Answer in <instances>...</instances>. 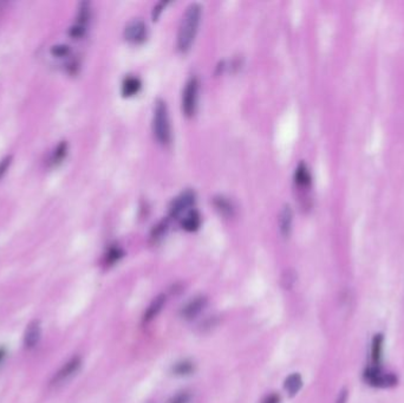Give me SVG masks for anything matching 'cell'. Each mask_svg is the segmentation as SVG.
Listing matches in <instances>:
<instances>
[{
  "label": "cell",
  "instance_id": "cell-1",
  "mask_svg": "<svg viewBox=\"0 0 404 403\" xmlns=\"http://www.w3.org/2000/svg\"><path fill=\"white\" fill-rule=\"evenodd\" d=\"M202 9L197 3H193L187 7L179 27L177 33V49L181 52H186L191 49L199 30Z\"/></svg>",
  "mask_w": 404,
  "mask_h": 403
},
{
  "label": "cell",
  "instance_id": "cell-2",
  "mask_svg": "<svg viewBox=\"0 0 404 403\" xmlns=\"http://www.w3.org/2000/svg\"><path fill=\"white\" fill-rule=\"evenodd\" d=\"M153 132L161 144L167 145L172 141V127H170L168 108L166 102L161 98L156 100L154 105Z\"/></svg>",
  "mask_w": 404,
  "mask_h": 403
},
{
  "label": "cell",
  "instance_id": "cell-3",
  "mask_svg": "<svg viewBox=\"0 0 404 403\" xmlns=\"http://www.w3.org/2000/svg\"><path fill=\"white\" fill-rule=\"evenodd\" d=\"M199 88L200 83L197 77H191L186 83L183 93H182V112L185 113L186 116L191 117L195 113Z\"/></svg>",
  "mask_w": 404,
  "mask_h": 403
},
{
  "label": "cell",
  "instance_id": "cell-4",
  "mask_svg": "<svg viewBox=\"0 0 404 403\" xmlns=\"http://www.w3.org/2000/svg\"><path fill=\"white\" fill-rule=\"evenodd\" d=\"M195 192L187 189V191L182 192L179 196H176L175 199L172 201L169 207V215L174 219H179L180 216L183 214H187L189 212L188 209L191 208L194 204H195Z\"/></svg>",
  "mask_w": 404,
  "mask_h": 403
},
{
  "label": "cell",
  "instance_id": "cell-5",
  "mask_svg": "<svg viewBox=\"0 0 404 403\" xmlns=\"http://www.w3.org/2000/svg\"><path fill=\"white\" fill-rule=\"evenodd\" d=\"M81 365H82L81 357L75 356L69 359V361H67L65 364L58 370V373L54 375L51 384L59 386V384H63V383H65L67 380H70L71 377L76 375L77 371L81 369Z\"/></svg>",
  "mask_w": 404,
  "mask_h": 403
},
{
  "label": "cell",
  "instance_id": "cell-6",
  "mask_svg": "<svg viewBox=\"0 0 404 403\" xmlns=\"http://www.w3.org/2000/svg\"><path fill=\"white\" fill-rule=\"evenodd\" d=\"M364 377L371 386L375 387H391L395 386L397 382V378L393 374L383 373L381 369L376 368V367L368 369L364 374Z\"/></svg>",
  "mask_w": 404,
  "mask_h": 403
},
{
  "label": "cell",
  "instance_id": "cell-7",
  "mask_svg": "<svg viewBox=\"0 0 404 403\" xmlns=\"http://www.w3.org/2000/svg\"><path fill=\"white\" fill-rule=\"evenodd\" d=\"M146 25L142 19H134L129 22L124 29V37L132 43H141L145 39Z\"/></svg>",
  "mask_w": 404,
  "mask_h": 403
},
{
  "label": "cell",
  "instance_id": "cell-8",
  "mask_svg": "<svg viewBox=\"0 0 404 403\" xmlns=\"http://www.w3.org/2000/svg\"><path fill=\"white\" fill-rule=\"evenodd\" d=\"M42 338V324L41 321L34 319L30 322L24 333V346L27 350H32L38 345Z\"/></svg>",
  "mask_w": 404,
  "mask_h": 403
},
{
  "label": "cell",
  "instance_id": "cell-9",
  "mask_svg": "<svg viewBox=\"0 0 404 403\" xmlns=\"http://www.w3.org/2000/svg\"><path fill=\"white\" fill-rule=\"evenodd\" d=\"M292 223H293V211L290 205H285L281 208L279 214V230L280 234L284 238H288L292 231Z\"/></svg>",
  "mask_w": 404,
  "mask_h": 403
},
{
  "label": "cell",
  "instance_id": "cell-10",
  "mask_svg": "<svg viewBox=\"0 0 404 403\" xmlns=\"http://www.w3.org/2000/svg\"><path fill=\"white\" fill-rule=\"evenodd\" d=\"M207 305V298L206 297H196L195 299H193L189 302L187 305L183 307L182 310V316L186 319H193L195 318L200 312L205 309V306Z\"/></svg>",
  "mask_w": 404,
  "mask_h": 403
},
{
  "label": "cell",
  "instance_id": "cell-11",
  "mask_svg": "<svg viewBox=\"0 0 404 403\" xmlns=\"http://www.w3.org/2000/svg\"><path fill=\"white\" fill-rule=\"evenodd\" d=\"M295 182L299 189H307L311 186V174L304 162H300L296 168Z\"/></svg>",
  "mask_w": 404,
  "mask_h": 403
},
{
  "label": "cell",
  "instance_id": "cell-12",
  "mask_svg": "<svg viewBox=\"0 0 404 403\" xmlns=\"http://www.w3.org/2000/svg\"><path fill=\"white\" fill-rule=\"evenodd\" d=\"M182 228H185L188 232H194L200 227L201 225V215L196 209H191L187 214H185L181 221Z\"/></svg>",
  "mask_w": 404,
  "mask_h": 403
},
{
  "label": "cell",
  "instance_id": "cell-13",
  "mask_svg": "<svg viewBox=\"0 0 404 403\" xmlns=\"http://www.w3.org/2000/svg\"><path fill=\"white\" fill-rule=\"evenodd\" d=\"M142 86V83L140 81V78L136 76H128L124 78L123 83H122V94L123 96L129 97L136 95L140 91Z\"/></svg>",
  "mask_w": 404,
  "mask_h": 403
},
{
  "label": "cell",
  "instance_id": "cell-14",
  "mask_svg": "<svg viewBox=\"0 0 404 403\" xmlns=\"http://www.w3.org/2000/svg\"><path fill=\"white\" fill-rule=\"evenodd\" d=\"M164 303H166V296L164 295H160L158 297L154 299L153 303L150 304L149 307L145 311V314L143 316V322L149 323L150 321H153V319L158 315V312L162 310V307L164 306Z\"/></svg>",
  "mask_w": 404,
  "mask_h": 403
},
{
  "label": "cell",
  "instance_id": "cell-15",
  "mask_svg": "<svg viewBox=\"0 0 404 403\" xmlns=\"http://www.w3.org/2000/svg\"><path fill=\"white\" fill-rule=\"evenodd\" d=\"M303 387V378L299 374H292L286 378L285 381V389L288 393L290 396H295V395L302 389Z\"/></svg>",
  "mask_w": 404,
  "mask_h": 403
},
{
  "label": "cell",
  "instance_id": "cell-16",
  "mask_svg": "<svg viewBox=\"0 0 404 403\" xmlns=\"http://www.w3.org/2000/svg\"><path fill=\"white\" fill-rule=\"evenodd\" d=\"M214 206L216 207L217 211H219L221 214L225 216H232L233 215V208L232 204L229 203V200L226 199L224 196H216L214 197Z\"/></svg>",
  "mask_w": 404,
  "mask_h": 403
},
{
  "label": "cell",
  "instance_id": "cell-17",
  "mask_svg": "<svg viewBox=\"0 0 404 403\" xmlns=\"http://www.w3.org/2000/svg\"><path fill=\"white\" fill-rule=\"evenodd\" d=\"M90 4L89 3H82L81 6H79L78 14H77V22L75 25H77L79 27H83V29H86V24H88L90 19Z\"/></svg>",
  "mask_w": 404,
  "mask_h": 403
},
{
  "label": "cell",
  "instance_id": "cell-18",
  "mask_svg": "<svg viewBox=\"0 0 404 403\" xmlns=\"http://www.w3.org/2000/svg\"><path fill=\"white\" fill-rule=\"evenodd\" d=\"M382 349H383V336L376 335L374 339H372V346H371V356H372V361L375 363H378L379 359H381Z\"/></svg>",
  "mask_w": 404,
  "mask_h": 403
},
{
  "label": "cell",
  "instance_id": "cell-19",
  "mask_svg": "<svg viewBox=\"0 0 404 403\" xmlns=\"http://www.w3.org/2000/svg\"><path fill=\"white\" fill-rule=\"evenodd\" d=\"M174 374L177 375V376H186V375L192 374L194 371V364L189 361H183L177 363V364L173 368Z\"/></svg>",
  "mask_w": 404,
  "mask_h": 403
},
{
  "label": "cell",
  "instance_id": "cell-20",
  "mask_svg": "<svg viewBox=\"0 0 404 403\" xmlns=\"http://www.w3.org/2000/svg\"><path fill=\"white\" fill-rule=\"evenodd\" d=\"M297 282V273L293 270H286L281 276V285L285 290H291Z\"/></svg>",
  "mask_w": 404,
  "mask_h": 403
},
{
  "label": "cell",
  "instance_id": "cell-21",
  "mask_svg": "<svg viewBox=\"0 0 404 403\" xmlns=\"http://www.w3.org/2000/svg\"><path fill=\"white\" fill-rule=\"evenodd\" d=\"M122 257H123V251H122L120 247L114 246L112 248H109V251L106 252L105 263L108 264V265H113V264L117 263Z\"/></svg>",
  "mask_w": 404,
  "mask_h": 403
},
{
  "label": "cell",
  "instance_id": "cell-22",
  "mask_svg": "<svg viewBox=\"0 0 404 403\" xmlns=\"http://www.w3.org/2000/svg\"><path fill=\"white\" fill-rule=\"evenodd\" d=\"M66 150H67V144L65 142H62L61 144H58V147L54 149V153L52 156V161L54 163H58V162H61L63 159H64L66 155Z\"/></svg>",
  "mask_w": 404,
  "mask_h": 403
},
{
  "label": "cell",
  "instance_id": "cell-23",
  "mask_svg": "<svg viewBox=\"0 0 404 403\" xmlns=\"http://www.w3.org/2000/svg\"><path fill=\"white\" fill-rule=\"evenodd\" d=\"M69 52H70V47L64 44L54 45L51 47V53H52V56L54 57H65L69 54Z\"/></svg>",
  "mask_w": 404,
  "mask_h": 403
},
{
  "label": "cell",
  "instance_id": "cell-24",
  "mask_svg": "<svg viewBox=\"0 0 404 403\" xmlns=\"http://www.w3.org/2000/svg\"><path fill=\"white\" fill-rule=\"evenodd\" d=\"M11 162H12V156L11 155L4 157V159L0 161V179H2V177L5 175V173L7 172V169H9V167H10Z\"/></svg>",
  "mask_w": 404,
  "mask_h": 403
},
{
  "label": "cell",
  "instance_id": "cell-25",
  "mask_svg": "<svg viewBox=\"0 0 404 403\" xmlns=\"http://www.w3.org/2000/svg\"><path fill=\"white\" fill-rule=\"evenodd\" d=\"M189 402V394L187 393H180L174 396L169 403H188Z\"/></svg>",
  "mask_w": 404,
  "mask_h": 403
},
{
  "label": "cell",
  "instance_id": "cell-26",
  "mask_svg": "<svg viewBox=\"0 0 404 403\" xmlns=\"http://www.w3.org/2000/svg\"><path fill=\"white\" fill-rule=\"evenodd\" d=\"M279 401H280V397L278 396V395L272 394V395H269L268 397L265 398V401L263 403H279Z\"/></svg>",
  "mask_w": 404,
  "mask_h": 403
},
{
  "label": "cell",
  "instance_id": "cell-27",
  "mask_svg": "<svg viewBox=\"0 0 404 403\" xmlns=\"http://www.w3.org/2000/svg\"><path fill=\"white\" fill-rule=\"evenodd\" d=\"M166 4H167V3L161 2V3L158 4V5L155 7V9H154V21H155V19L158 17V14H160V12L162 11V9H163V6L166 5Z\"/></svg>",
  "mask_w": 404,
  "mask_h": 403
},
{
  "label": "cell",
  "instance_id": "cell-28",
  "mask_svg": "<svg viewBox=\"0 0 404 403\" xmlns=\"http://www.w3.org/2000/svg\"><path fill=\"white\" fill-rule=\"evenodd\" d=\"M346 398H347L346 390H343V392L340 393V395H339L338 401H337V403H346Z\"/></svg>",
  "mask_w": 404,
  "mask_h": 403
},
{
  "label": "cell",
  "instance_id": "cell-29",
  "mask_svg": "<svg viewBox=\"0 0 404 403\" xmlns=\"http://www.w3.org/2000/svg\"><path fill=\"white\" fill-rule=\"evenodd\" d=\"M6 354H7L6 347L5 346H0V363L4 361V358H5Z\"/></svg>",
  "mask_w": 404,
  "mask_h": 403
}]
</instances>
